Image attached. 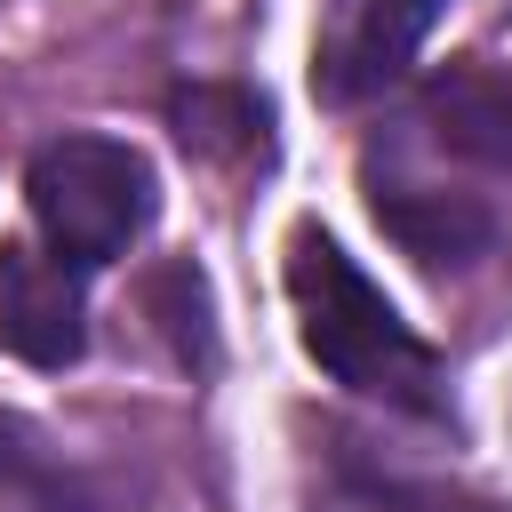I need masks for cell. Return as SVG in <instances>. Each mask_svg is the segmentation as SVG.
<instances>
[{"mask_svg":"<svg viewBox=\"0 0 512 512\" xmlns=\"http://www.w3.org/2000/svg\"><path fill=\"white\" fill-rule=\"evenodd\" d=\"M0 352L24 368H72L88 352V296L80 264H64L48 240H0Z\"/></svg>","mask_w":512,"mask_h":512,"instance_id":"cell-4","label":"cell"},{"mask_svg":"<svg viewBox=\"0 0 512 512\" xmlns=\"http://www.w3.org/2000/svg\"><path fill=\"white\" fill-rule=\"evenodd\" d=\"M288 304H296L304 352L344 392H368V400L440 416V360H432V344L384 304V288L320 224H296L288 232Z\"/></svg>","mask_w":512,"mask_h":512,"instance_id":"cell-1","label":"cell"},{"mask_svg":"<svg viewBox=\"0 0 512 512\" xmlns=\"http://www.w3.org/2000/svg\"><path fill=\"white\" fill-rule=\"evenodd\" d=\"M24 200H32V232L88 272L128 256V240L152 224V168L112 136H56L32 152Z\"/></svg>","mask_w":512,"mask_h":512,"instance_id":"cell-2","label":"cell"},{"mask_svg":"<svg viewBox=\"0 0 512 512\" xmlns=\"http://www.w3.org/2000/svg\"><path fill=\"white\" fill-rule=\"evenodd\" d=\"M424 120L448 152L512 176V64H456L424 88Z\"/></svg>","mask_w":512,"mask_h":512,"instance_id":"cell-5","label":"cell"},{"mask_svg":"<svg viewBox=\"0 0 512 512\" xmlns=\"http://www.w3.org/2000/svg\"><path fill=\"white\" fill-rule=\"evenodd\" d=\"M448 0H320L312 32V96L320 104H360L384 80L408 72L424 32L440 24Z\"/></svg>","mask_w":512,"mask_h":512,"instance_id":"cell-3","label":"cell"},{"mask_svg":"<svg viewBox=\"0 0 512 512\" xmlns=\"http://www.w3.org/2000/svg\"><path fill=\"white\" fill-rule=\"evenodd\" d=\"M376 224L424 264H456V256H472L488 240V208L480 200L432 192V184H384V176H376Z\"/></svg>","mask_w":512,"mask_h":512,"instance_id":"cell-6","label":"cell"},{"mask_svg":"<svg viewBox=\"0 0 512 512\" xmlns=\"http://www.w3.org/2000/svg\"><path fill=\"white\" fill-rule=\"evenodd\" d=\"M176 136H184V152L224 160V168L264 160V104L240 96V88H184L176 96Z\"/></svg>","mask_w":512,"mask_h":512,"instance_id":"cell-7","label":"cell"}]
</instances>
